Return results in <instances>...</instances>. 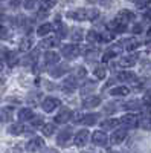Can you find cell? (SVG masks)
<instances>
[{"label":"cell","instance_id":"obj_1","mask_svg":"<svg viewBox=\"0 0 151 153\" xmlns=\"http://www.w3.org/2000/svg\"><path fill=\"white\" fill-rule=\"evenodd\" d=\"M67 17L72 20H77V22H82V20H96L99 17V11L95 8H80V9H75V11H69L67 12Z\"/></svg>","mask_w":151,"mask_h":153},{"label":"cell","instance_id":"obj_2","mask_svg":"<svg viewBox=\"0 0 151 153\" xmlns=\"http://www.w3.org/2000/svg\"><path fill=\"white\" fill-rule=\"evenodd\" d=\"M81 54V48L77 43H70V45H64L61 48V55L66 57L67 60H73Z\"/></svg>","mask_w":151,"mask_h":153},{"label":"cell","instance_id":"obj_3","mask_svg":"<svg viewBox=\"0 0 151 153\" xmlns=\"http://www.w3.org/2000/svg\"><path fill=\"white\" fill-rule=\"evenodd\" d=\"M127 135H128L127 129H124V127H121V129H116L115 132L111 133V136L108 138V141H110L113 146H118V144H121V143H124V141H125V138H127Z\"/></svg>","mask_w":151,"mask_h":153},{"label":"cell","instance_id":"obj_4","mask_svg":"<svg viewBox=\"0 0 151 153\" xmlns=\"http://www.w3.org/2000/svg\"><path fill=\"white\" fill-rule=\"evenodd\" d=\"M78 83H77V76L72 75V76H66L64 80L61 83V91L66 92V94H72L75 92V89H77Z\"/></svg>","mask_w":151,"mask_h":153},{"label":"cell","instance_id":"obj_5","mask_svg":"<svg viewBox=\"0 0 151 153\" xmlns=\"http://www.w3.org/2000/svg\"><path fill=\"white\" fill-rule=\"evenodd\" d=\"M119 121H121V124L124 126V129H131V127L139 126V118H137V115H134V113L124 115Z\"/></svg>","mask_w":151,"mask_h":153},{"label":"cell","instance_id":"obj_6","mask_svg":"<svg viewBox=\"0 0 151 153\" xmlns=\"http://www.w3.org/2000/svg\"><path fill=\"white\" fill-rule=\"evenodd\" d=\"M60 106V100L55 98V97H46L43 100V103H41V107L46 113H50V112H54L57 107Z\"/></svg>","mask_w":151,"mask_h":153},{"label":"cell","instance_id":"obj_7","mask_svg":"<svg viewBox=\"0 0 151 153\" xmlns=\"http://www.w3.org/2000/svg\"><path fill=\"white\" fill-rule=\"evenodd\" d=\"M72 113H73V112H72L69 107H61L60 112L55 115V123H57V124H66V123L70 120Z\"/></svg>","mask_w":151,"mask_h":153},{"label":"cell","instance_id":"obj_8","mask_svg":"<svg viewBox=\"0 0 151 153\" xmlns=\"http://www.w3.org/2000/svg\"><path fill=\"white\" fill-rule=\"evenodd\" d=\"M44 147V139L43 138H38V136H35V138H32L31 141H28V144H26V150L28 152H38V150H41Z\"/></svg>","mask_w":151,"mask_h":153},{"label":"cell","instance_id":"obj_9","mask_svg":"<svg viewBox=\"0 0 151 153\" xmlns=\"http://www.w3.org/2000/svg\"><path fill=\"white\" fill-rule=\"evenodd\" d=\"M92 143L95 144V146H105L107 144V141H108V136L105 135V132H102V130H95L93 133H92Z\"/></svg>","mask_w":151,"mask_h":153},{"label":"cell","instance_id":"obj_10","mask_svg":"<svg viewBox=\"0 0 151 153\" xmlns=\"http://www.w3.org/2000/svg\"><path fill=\"white\" fill-rule=\"evenodd\" d=\"M107 29H108V31H111L113 34H122V32L127 31V25H124V23H121L119 20H116V19H115V20L108 22Z\"/></svg>","mask_w":151,"mask_h":153},{"label":"cell","instance_id":"obj_11","mask_svg":"<svg viewBox=\"0 0 151 153\" xmlns=\"http://www.w3.org/2000/svg\"><path fill=\"white\" fill-rule=\"evenodd\" d=\"M73 136H72V129H64V130H61L60 133H58V136H57V143H58V146H67L69 143H70V139H72Z\"/></svg>","mask_w":151,"mask_h":153},{"label":"cell","instance_id":"obj_12","mask_svg":"<svg viewBox=\"0 0 151 153\" xmlns=\"http://www.w3.org/2000/svg\"><path fill=\"white\" fill-rule=\"evenodd\" d=\"M89 136H90L89 130H87V129H82V130H80L77 135H75L73 141H75V144H77L78 147H84V146L87 144V141H89Z\"/></svg>","mask_w":151,"mask_h":153},{"label":"cell","instance_id":"obj_13","mask_svg":"<svg viewBox=\"0 0 151 153\" xmlns=\"http://www.w3.org/2000/svg\"><path fill=\"white\" fill-rule=\"evenodd\" d=\"M134 12H131L130 9H122V11H119L118 12V16H116V20H119L121 23H124V25H127V23H130L131 20H134Z\"/></svg>","mask_w":151,"mask_h":153},{"label":"cell","instance_id":"obj_14","mask_svg":"<svg viewBox=\"0 0 151 153\" xmlns=\"http://www.w3.org/2000/svg\"><path fill=\"white\" fill-rule=\"evenodd\" d=\"M137 58H139V55L137 54H128V55H125L119 60V66L121 68H131L136 65V61Z\"/></svg>","mask_w":151,"mask_h":153},{"label":"cell","instance_id":"obj_15","mask_svg":"<svg viewBox=\"0 0 151 153\" xmlns=\"http://www.w3.org/2000/svg\"><path fill=\"white\" fill-rule=\"evenodd\" d=\"M60 58L61 55L58 52H55V51H46V54H44V65H58L60 63Z\"/></svg>","mask_w":151,"mask_h":153},{"label":"cell","instance_id":"obj_16","mask_svg":"<svg viewBox=\"0 0 151 153\" xmlns=\"http://www.w3.org/2000/svg\"><path fill=\"white\" fill-rule=\"evenodd\" d=\"M118 80L119 81H125V83H136L137 76H136V74H133L130 71H124V72L118 74Z\"/></svg>","mask_w":151,"mask_h":153},{"label":"cell","instance_id":"obj_17","mask_svg":"<svg viewBox=\"0 0 151 153\" xmlns=\"http://www.w3.org/2000/svg\"><path fill=\"white\" fill-rule=\"evenodd\" d=\"M69 66L67 65H55V68L49 69V75L50 76H63L64 74H67Z\"/></svg>","mask_w":151,"mask_h":153},{"label":"cell","instance_id":"obj_18","mask_svg":"<svg viewBox=\"0 0 151 153\" xmlns=\"http://www.w3.org/2000/svg\"><path fill=\"white\" fill-rule=\"evenodd\" d=\"M119 51H121V46H119V45L111 46L110 49H107V51H105V54L102 55V61H104V63H107V61H110L111 58H115V57L118 55Z\"/></svg>","mask_w":151,"mask_h":153},{"label":"cell","instance_id":"obj_19","mask_svg":"<svg viewBox=\"0 0 151 153\" xmlns=\"http://www.w3.org/2000/svg\"><path fill=\"white\" fill-rule=\"evenodd\" d=\"M17 117H18L20 121H28V120H32L35 115H34V110H32V109H29V107H23V109L18 110Z\"/></svg>","mask_w":151,"mask_h":153},{"label":"cell","instance_id":"obj_20","mask_svg":"<svg viewBox=\"0 0 151 153\" xmlns=\"http://www.w3.org/2000/svg\"><path fill=\"white\" fill-rule=\"evenodd\" d=\"M52 31H54V25L47 22V23H43V25L38 26V29H37V35H38V37H46Z\"/></svg>","mask_w":151,"mask_h":153},{"label":"cell","instance_id":"obj_21","mask_svg":"<svg viewBox=\"0 0 151 153\" xmlns=\"http://www.w3.org/2000/svg\"><path fill=\"white\" fill-rule=\"evenodd\" d=\"M99 104H101V98L95 97V95H92L82 101V107H85V109H93V107H98Z\"/></svg>","mask_w":151,"mask_h":153},{"label":"cell","instance_id":"obj_22","mask_svg":"<svg viewBox=\"0 0 151 153\" xmlns=\"http://www.w3.org/2000/svg\"><path fill=\"white\" fill-rule=\"evenodd\" d=\"M58 43H60V40H58L57 37H46L44 40L40 42V48H43V49H52Z\"/></svg>","mask_w":151,"mask_h":153},{"label":"cell","instance_id":"obj_23","mask_svg":"<svg viewBox=\"0 0 151 153\" xmlns=\"http://www.w3.org/2000/svg\"><path fill=\"white\" fill-rule=\"evenodd\" d=\"M128 94H130V89L127 86H116V87L110 89V95L113 97H125Z\"/></svg>","mask_w":151,"mask_h":153},{"label":"cell","instance_id":"obj_24","mask_svg":"<svg viewBox=\"0 0 151 153\" xmlns=\"http://www.w3.org/2000/svg\"><path fill=\"white\" fill-rule=\"evenodd\" d=\"M98 121V115L96 113H85L84 117L81 118V124L84 126H95Z\"/></svg>","mask_w":151,"mask_h":153},{"label":"cell","instance_id":"obj_25","mask_svg":"<svg viewBox=\"0 0 151 153\" xmlns=\"http://www.w3.org/2000/svg\"><path fill=\"white\" fill-rule=\"evenodd\" d=\"M57 22H58V28H57V38L60 40V38H66L67 34H69V29L64 23L60 22V17H57Z\"/></svg>","mask_w":151,"mask_h":153},{"label":"cell","instance_id":"obj_26","mask_svg":"<svg viewBox=\"0 0 151 153\" xmlns=\"http://www.w3.org/2000/svg\"><path fill=\"white\" fill-rule=\"evenodd\" d=\"M121 124V121L118 118H108L105 121H102V129L104 130H111V129H115V127H118Z\"/></svg>","mask_w":151,"mask_h":153},{"label":"cell","instance_id":"obj_27","mask_svg":"<svg viewBox=\"0 0 151 153\" xmlns=\"http://www.w3.org/2000/svg\"><path fill=\"white\" fill-rule=\"evenodd\" d=\"M122 45H124V48L127 49L128 52H133L134 49H137V48L141 46V43L137 42V40H134V38H127V40H125Z\"/></svg>","mask_w":151,"mask_h":153},{"label":"cell","instance_id":"obj_28","mask_svg":"<svg viewBox=\"0 0 151 153\" xmlns=\"http://www.w3.org/2000/svg\"><path fill=\"white\" fill-rule=\"evenodd\" d=\"M6 63L9 66H15L18 63V54L15 51H6Z\"/></svg>","mask_w":151,"mask_h":153},{"label":"cell","instance_id":"obj_29","mask_svg":"<svg viewBox=\"0 0 151 153\" xmlns=\"http://www.w3.org/2000/svg\"><path fill=\"white\" fill-rule=\"evenodd\" d=\"M8 132H9L11 135H20V133L24 132V126L20 124V123H14V124H11V126L8 127Z\"/></svg>","mask_w":151,"mask_h":153},{"label":"cell","instance_id":"obj_30","mask_svg":"<svg viewBox=\"0 0 151 153\" xmlns=\"http://www.w3.org/2000/svg\"><path fill=\"white\" fill-rule=\"evenodd\" d=\"M113 38H115V34L111 31H104V32H99V42H104V43H110L113 42Z\"/></svg>","mask_w":151,"mask_h":153},{"label":"cell","instance_id":"obj_31","mask_svg":"<svg viewBox=\"0 0 151 153\" xmlns=\"http://www.w3.org/2000/svg\"><path fill=\"white\" fill-rule=\"evenodd\" d=\"M105 75H107V69H105V66H96L95 69H93V76H96L98 80H102V78H105Z\"/></svg>","mask_w":151,"mask_h":153},{"label":"cell","instance_id":"obj_32","mask_svg":"<svg viewBox=\"0 0 151 153\" xmlns=\"http://www.w3.org/2000/svg\"><path fill=\"white\" fill-rule=\"evenodd\" d=\"M85 40L89 42V43H96V42H99V32L95 31V29H90L89 32L85 34Z\"/></svg>","mask_w":151,"mask_h":153},{"label":"cell","instance_id":"obj_33","mask_svg":"<svg viewBox=\"0 0 151 153\" xmlns=\"http://www.w3.org/2000/svg\"><path fill=\"white\" fill-rule=\"evenodd\" d=\"M82 29H80V28H73L72 29V32H70V38L75 42V43H78V42H81L82 40Z\"/></svg>","mask_w":151,"mask_h":153},{"label":"cell","instance_id":"obj_34","mask_svg":"<svg viewBox=\"0 0 151 153\" xmlns=\"http://www.w3.org/2000/svg\"><path fill=\"white\" fill-rule=\"evenodd\" d=\"M41 130H43V135H44V136H52V135H54V132H55V126H54L52 123L43 124Z\"/></svg>","mask_w":151,"mask_h":153},{"label":"cell","instance_id":"obj_35","mask_svg":"<svg viewBox=\"0 0 151 153\" xmlns=\"http://www.w3.org/2000/svg\"><path fill=\"white\" fill-rule=\"evenodd\" d=\"M93 89H95V83L93 81H85L81 87V95H87V94H90L93 92Z\"/></svg>","mask_w":151,"mask_h":153},{"label":"cell","instance_id":"obj_36","mask_svg":"<svg viewBox=\"0 0 151 153\" xmlns=\"http://www.w3.org/2000/svg\"><path fill=\"white\" fill-rule=\"evenodd\" d=\"M32 46V40L29 37H24L21 38V42H20V51H23V52H26V51H29Z\"/></svg>","mask_w":151,"mask_h":153},{"label":"cell","instance_id":"obj_37","mask_svg":"<svg viewBox=\"0 0 151 153\" xmlns=\"http://www.w3.org/2000/svg\"><path fill=\"white\" fill-rule=\"evenodd\" d=\"M58 0H40V5H41V9L43 11H49L50 8H54L57 5Z\"/></svg>","mask_w":151,"mask_h":153},{"label":"cell","instance_id":"obj_38","mask_svg":"<svg viewBox=\"0 0 151 153\" xmlns=\"http://www.w3.org/2000/svg\"><path fill=\"white\" fill-rule=\"evenodd\" d=\"M141 101H137V100H133V101H128L127 104H125V109H131V110H137V109H141Z\"/></svg>","mask_w":151,"mask_h":153},{"label":"cell","instance_id":"obj_39","mask_svg":"<svg viewBox=\"0 0 151 153\" xmlns=\"http://www.w3.org/2000/svg\"><path fill=\"white\" fill-rule=\"evenodd\" d=\"M37 3H38V0H23V8L28 11H32L37 6Z\"/></svg>","mask_w":151,"mask_h":153},{"label":"cell","instance_id":"obj_40","mask_svg":"<svg viewBox=\"0 0 151 153\" xmlns=\"http://www.w3.org/2000/svg\"><path fill=\"white\" fill-rule=\"evenodd\" d=\"M139 124H141L142 129H145V130H151V117H145V118H142V121H141Z\"/></svg>","mask_w":151,"mask_h":153},{"label":"cell","instance_id":"obj_41","mask_svg":"<svg viewBox=\"0 0 151 153\" xmlns=\"http://www.w3.org/2000/svg\"><path fill=\"white\" fill-rule=\"evenodd\" d=\"M9 35H11L9 29L5 26V25H0V38H2V40H6V38H9Z\"/></svg>","mask_w":151,"mask_h":153},{"label":"cell","instance_id":"obj_42","mask_svg":"<svg viewBox=\"0 0 151 153\" xmlns=\"http://www.w3.org/2000/svg\"><path fill=\"white\" fill-rule=\"evenodd\" d=\"M134 3H136V6L137 8H147L150 3H151V0H134Z\"/></svg>","mask_w":151,"mask_h":153},{"label":"cell","instance_id":"obj_43","mask_svg":"<svg viewBox=\"0 0 151 153\" xmlns=\"http://www.w3.org/2000/svg\"><path fill=\"white\" fill-rule=\"evenodd\" d=\"M40 126H43V120L40 117H34V121H32V129H38Z\"/></svg>","mask_w":151,"mask_h":153},{"label":"cell","instance_id":"obj_44","mask_svg":"<svg viewBox=\"0 0 151 153\" xmlns=\"http://www.w3.org/2000/svg\"><path fill=\"white\" fill-rule=\"evenodd\" d=\"M144 104L151 107V91H148V92L145 94V97H144Z\"/></svg>","mask_w":151,"mask_h":153},{"label":"cell","instance_id":"obj_45","mask_svg":"<svg viewBox=\"0 0 151 153\" xmlns=\"http://www.w3.org/2000/svg\"><path fill=\"white\" fill-rule=\"evenodd\" d=\"M131 31H133L134 34H141V32L144 31V26H142L141 23H136L134 26H133V29H131Z\"/></svg>","mask_w":151,"mask_h":153},{"label":"cell","instance_id":"obj_46","mask_svg":"<svg viewBox=\"0 0 151 153\" xmlns=\"http://www.w3.org/2000/svg\"><path fill=\"white\" fill-rule=\"evenodd\" d=\"M85 74H87L85 68H78V71H77V75H75V76H85Z\"/></svg>","mask_w":151,"mask_h":153},{"label":"cell","instance_id":"obj_47","mask_svg":"<svg viewBox=\"0 0 151 153\" xmlns=\"http://www.w3.org/2000/svg\"><path fill=\"white\" fill-rule=\"evenodd\" d=\"M144 17H145L147 20H150V22H151V8H148V9L145 11V14H144Z\"/></svg>","mask_w":151,"mask_h":153},{"label":"cell","instance_id":"obj_48","mask_svg":"<svg viewBox=\"0 0 151 153\" xmlns=\"http://www.w3.org/2000/svg\"><path fill=\"white\" fill-rule=\"evenodd\" d=\"M41 153H60L58 150H55V149H44Z\"/></svg>","mask_w":151,"mask_h":153},{"label":"cell","instance_id":"obj_49","mask_svg":"<svg viewBox=\"0 0 151 153\" xmlns=\"http://www.w3.org/2000/svg\"><path fill=\"white\" fill-rule=\"evenodd\" d=\"M18 3H20L18 0H12V2H11V8H17V6H18Z\"/></svg>","mask_w":151,"mask_h":153},{"label":"cell","instance_id":"obj_50","mask_svg":"<svg viewBox=\"0 0 151 153\" xmlns=\"http://www.w3.org/2000/svg\"><path fill=\"white\" fill-rule=\"evenodd\" d=\"M2 71H3V60L0 58V72H2Z\"/></svg>","mask_w":151,"mask_h":153},{"label":"cell","instance_id":"obj_51","mask_svg":"<svg viewBox=\"0 0 151 153\" xmlns=\"http://www.w3.org/2000/svg\"><path fill=\"white\" fill-rule=\"evenodd\" d=\"M108 153H119V152H108Z\"/></svg>","mask_w":151,"mask_h":153},{"label":"cell","instance_id":"obj_52","mask_svg":"<svg viewBox=\"0 0 151 153\" xmlns=\"http://www.w3.org/2000/svg\"><path fill=\"white\" fill-rule=\"evenodd\" d=\"M84 153H85V152H84Z\"/></svg>","mask_w":151,"mask_h":153}]
</instances>
